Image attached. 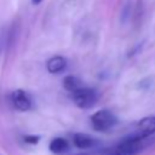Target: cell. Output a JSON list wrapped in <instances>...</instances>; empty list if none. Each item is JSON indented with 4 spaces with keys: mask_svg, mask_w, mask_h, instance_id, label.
Returning <instances> with one entry per match:
<instances>
[{
    "mask_svg": "<svg viewBox=\"0 0 155 155\" xmlns=\"http://www.w3.org/2000/svg\"><path fill=\"white\" fill-rule=\"evenodd\" d=\"M142 139L128 134L113 147L104 149L101 155H137L142 149Z\"/></svg>",
    "mask_w": 155,
    "mask_h": 155,
    "instance_id": "cell-1",
    "label": "cell"
},
{
    "mask_svg": "<svg viewBox=\"0 0 155 155\" xmlns=\"http://www.w3.org/2000/svg\"><path fill=\"white\" fill-rule=\"evenodd\" d=\"M117 124L116 115L108 109H102L96 111L91 116V126L94 131L98 132H107L113 128Z\"/></svg>",
    "mask_w": 155,
    "mask_h": 155,
    "instance_id": "cell-2",
    "label": "cell"
},
{
    "mask_svg": "<svg viewBox=\"0 0 155 155\" xmlns=\"http://www.w3.org/2000/svg\"><path fill=\"white\" fill-rule=\"evenodd\" d=\"M73 94V102L80 109H90L92 108L98 101V93L96 90L82 86L81 88L76 90Z\"/></svg>",
    "mask_w": 155,
    "mask_h": 155,
    "instance_id": "cell-3",
    "label": "cell"
},
{
    "mask_svg": "<svg viewBox=\"0 0 155 155\" xmlns=\"http://www.w3.org/2000/svg\"><path fill=\"white\" fill-rule=\"evenodd\" d=\"M154 133H155V115H151V116H147L139 120L134 131L130 134H132L133 137L138 139L144 140L145 138H148L149 136Z\"/></svg>",
    "mask_w": 155,
    "mask_h": 155,
    "instance_id": "cell-4",
    "label": "cell"
},
{
    "mask_svg": "<svg viewBox=\"0 0 155 155\" xmlns=\"http://www.w3.org/2000/svg\"><path fill=\"white\" fill-rule=\"evenodd\" d=\"M11 102L12 105L19 111L30 110L33 107L31 97L23 90H16L11 93Z\"/></svg>",
    "mask_w": 155,
    "mask_h": 155,
    "instance_id": "cell-5",
    "label": "cell"
},
{
    "mask_svg": "<svg viewBox=\"0 0 155 155\" xmlns=\"http://www.w3.org/2000/svg\"><path fill=\"white\" fill-rule=\"evenodd\" d=\"M73 142L75 147L80 150H92V149H96L97 145L99 144L96 138H93L92 136L87 133H82V132L75 133L73 137Z\"/></svg>",
    "mask_w": 155,
    "mask_h": 155,
    "instance_id": "cell-6",
    "label": "cell"
},
{
    "mask_svg": "<svg viewBox=\"0 0 155 155\" xmlns=\"http://www.w3.org/2000/svg\"><path fill=\"white\" fill-rule=\"evenodd\" d=\"M67 67V59L63 56H54L52 58H50L46 63V68L48 70V73L51 74H58L61 71H63Z\"/></svg>",
    "mask_w": 155,
    "mask_h": 155,
    "instance_id": "cell-7",
    "label": "cell"
},
{
    "mask_svg": "<svg viewBox=\"0 0 155 155\" xmlns=\"http://www.w3.org/2000/svg\"><path fill=\"white\" fill-rule=\"evenodd\" d=\"M48 149L53 154H63L69 149V143H68L67 139H64L62 137H57V138H53L50 142Z\"/></svg>",
    "mask_w": 155,
    "mask_h": 155,
    "instance_id": "cell-8",
    "label": "cell"
},
{
    "mask_svg": "<svg viewBox=\"0 0 155 155\" xmlns=\"http://www.w3.org/2000/svg\"><path fill=\"white\" fill-rule=\"evenodd\" d=\"M63 86H64V88L67 90V91H69V92H75L76 90H79V88H81L84 85H82V82H81V80L79 79V78H76V76H74V75H67L64 79H63Z\"/></svg>",
    "mask_w": 155,
    "mask_h": 155,
    "instance_id": "cell-9",
    "label": "cell"
},
{
    "mask_svg": "<svg viewBox=\"0 0 155 155\" xmlns=\"http://www.w3.org/2000/svg\"><path fill=\"white\" fill-rule=\"evenodd\" d=\"M23 139H24L25 143H29V144H36V143L39 142L40 137H39V136H34V134H27V136L23 137Z\"/></svg>",
    "mask_w": 155,
    "mask_h": 155,
    "instance_id": "cell-10",
    "label": "cell"
},
{
    "mask_svg": "<svg viewBox=\"0 0 155 155\" xmlns=\"http://www.w3.org/2000/svg\"><path fill=\"white\" fill-rule=\"evenodd\" d=\"M41 1H42V0H31V2H33L34 5H39Z\"/></svg>",
    "mask_w": 155,
    "mask_h": 155,
    "instance_id": "cell-11",
    "label": "cell"
},
{
    "mask_svg": "<svg viewBox=\"0 0 155 155\" xmlns=\"http://www.w3.org/2000/svg\"><path fill=\"white\" fill-rule=\"evenodd\" d=\"M74 155H92L90 153H79V154H74Z\"/></svg>",
    "mask_w": 155,
    "mask_h": 155,
    "instance_id": "cell-12",
    "label": "cell"
}]
</instances>
